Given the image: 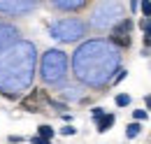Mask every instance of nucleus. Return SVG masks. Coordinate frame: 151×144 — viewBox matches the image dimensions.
I'll list each match as a JSON object with an SVG mask.
<instances>
[{"label":"nucleus","instance_id":"1","mask_svg":"<svg viewBox=\"0 0 151 144\" xmlns=\"http://www.w3.org/2000/svg\"><path fill=\"white\" fill-rule=\"evenodd\" d=\"M72 74L79 84L102 89L112 81V74L121 68V51L107 40H88L72 54Z\"/></svg>","mask_w":151,"mask_h":144},{"label":"nucleus","instance_id":"2","mask_svg":"<svg viewBox=\"0 0 151 144\" xmlns=\"http://www.w3.org/2000/svg\"><path fill=\"white\" fill-rule=\"evenodd\" d=\"M37 49L28 40H17L0 51V93L19 95L35 79Z\"/></svg>","mask_w":151,"mask_h":144},{"label":"nucleus","instance_id":"3","mask_svg":"<svg viewBox=\"0 0 151 144\" xmlns=\"http://www.w3.org/2000/svg\"><path fill=\"white\" fill-rule=\"evenodd\" d=\"M70 72V58L63 49H47L40 58V77L44 84L63 89Z\"/></svg>","mask_w":151,"mask_h":144},{"label":"nucleus","instance_id":"4","mask_svg":"<svg viewBox=\"0 0 151 144\" xmlns=\"http://www.w3.org/2000/svg\"><path fill=\"white\" fill-rule=\"evenodd\" d=\"M123 19V5L121 2H98L93 5V12L88 19V28L93 30H112L114 26Z\"/></svg>","mask_w":151,"mask_h":144},{"label":"nucleus","instance_id":"5","mask_svg":"<svg viewBox=\"0 0 151 144\" xmlns=\"http://www.w3.org/2000/svg\"><path fill=\"white\" fill-rule=\"evenodd\" d=\"M86 30H88V26L77 17H63L49 26V35L54 40H58V42H63V44L79 42L81 37L86 35Z\"/></svg>","mask_w":151,"mask_h":144},{"label":"nucleus","instance_id":"6","mask_svg":"<svg viewBox=\"0 0 151 144\" xmlns=\"http://www.w3.org/2000/svg\"><path fill=\"white\" fill-rule=\"evenodd\" d=\"M40 2L33 0H0V12L7 17H26L28 12H35Z\"/></svg>","mask_w":151,"mask_h":144},{"label":"nucleus","instance_id":"7","mask_svg":"<svg viewBox=\"0 0 151 144\" xmlns=\"http://www.w3.org/2000/svg\"><path fill=\"white\" fill-rule=\"evenodd\" d=\"M17 40H19V30H17L12 23L0 21V51H2V49H7L9 44H14Z\"/></svg>","mask_w":151,"mask_h":144},{"label":"nucleus","instance_id":"8","mask_svg":"<svg viewBox=\"0 0 151 144\" xmlns=\"http://www.w3.org/2000/svg\"><path fill=\"white\" fill-rule=\"evenodd\" d=\"M54 9H63V12H81L84 7H88L86 0H54L51 2Z\"/></svg>","mask_w":151,"mask_h":144},{"label":"nucleus","instance_id":"9","mask_svg":"<svg viewBox=\"0 0 151 144\" xmlns=\"http://www.w3.org/2000/svg\"><path fill=\"white\" fill-rule=\"evenodd\" d=\"M60 98H63L65 105H68V100L81 102L84 100V91H81V86H65V89H60Z\"/></svg>","mask_w":151,"mask_h":144},{"label":"nucleus","instance_id":"10","mask_svg":"<svg viewBox=\"0 0 151 144\" xmlns=\"http://www.w3.org/2000/svg\"><path fill=\"white\" fill-rule=\"evenodd\" d=\"M132 28H135L132 19H130V17H123V19H121V21H119V23L112 28V35H130Z\"/></svg>","mask_w":151,"mask_h":144},{"label":"nucleus","instance_id":"11","mask_svg":"<svg viewBox=\"0 0 151 144\" xmlns=\"http://www.w3.org/2000/svg\"><path fill=\"white\" fill-rule=\"evenodd\" d=\"M112 47H116L119 51L121 49H130V44H132V37L130 35H109V40H107Z\"/></svg>","mask_w":151,"mask_h":144},{"label":"nucleus","instance_id":"12","mask_svg":"<svg viewBox=\"0 0 151 144\" xmlns=\"http://www.w3.org/2000/svg\"><path fill=\"white\" fill-rule=\"evenodd\" d=\"M114 123H116V116H114V114H105L102 119L95 121V130H98V132H107Z\"/></svg>","mask_w":151,"mask_h":144},{"label":"nucleus","instance_id":"13","mask_svg":"<svg viewBox=\"0 0 151 144\" xmlns=\"http://www.w3.org/2000/svg\"><path fill=\"white\" fill-rule=\"evenodd\" d=\"M35 135L42 137V140H49V142H51L54 135H56V130H54L51 126H47V123H42V126H37V132H35Z\"/></svg>","mask_w":151,"mask_h":144},{"label":"nucleus","instance_id":"14","mask_svg":"<svg viewBox=\"0 0 151 144\" xmlns=\"http://www.w3.org/2000/svg\"><path fill=\"white\" fill-rule=\"evenodd\" d=\"M139 132H142V123H135V121H132V123L126 126V140H135Z\"/></svg>","mask_w":151,"mask_h":144},{"label":"nucleus","instance_id":"15","mask_svg":"<svg viewBox=\"0 0 151 144\" xmlns=\"http://www.w3.org/2000/svg\"><path fill=\"white\" fill-rule=\"evenodd\" d=\"M114 102H116V107H128L132 102V98L128 95V93H119L116 98H114Z\"/></svg>","mask_w":151,"mask_h":144},{"label":"nucleus","instance_id":"16","mask_svg":"<svg viewBox=\"0 0 151 144\" xmlns=\"http://www.w3.org/2000/svg\"><path fill=\"white\" fill-rule=\"evenodd\" d=\"M149 119V112L147 109H132V121L135 123H142V121H147Z\"/></svg>","mask_w":151,"mask_h":144},{"label":"nucleus","instance_id":"17","mask_svg":"<svg viewBox=\"0 0 151 144\" xmlns=\"http://www.w3.org/2000/svg\"><path fill=\"white\" fill-rule=\"evenodd\" d=\"M47 107H51V109H58V112H63V114H65V109H68V105H65L63 100H54V98H49V102H47Z\"/></svg>","mask_w":151,"mask_h":144},{"label":"nucleus","instance_id":"18","mask_svg":"<svg viewBox=\"0 0 151 144\" xmlns=\"http://www.w3.org/2000/svg\"><path fill=\"white\" fill-rule=\"evenodd\" d=\"M60 135H63V137H72V135H77V128L72 126V123H68V126L60 128Z\"/></svg>","mask_w":151,"mask_h":144},{"label":"nucleus","instance_id":"19","mask_svg":"<svg viewBox=\"0 0 151 144\" xmlns=\"http://www.w3.org/2000/svg\"><path fill=\"white\" fill-rule=\"evenodd\" d=\"M139 9H142V17H144V19H151V2H149V0L139 2Z\"/></svg>","mask_w":151,"mask_h":144},{"label":"nucleus","instance_id":"20","mask_svg":"<svg viewBox=\"0 0 151 144\" xmlns=\"http://www.w3.org/2000/svg\"><path fill=\"white\" fill-rule=\"evenodd\" d=\"M105 114H107V112H105V107H98V105H95V107H91V116H93V121L102 119Z\"/></svg>","mask_w":151,"mask_h":144},{"label":"nucleus","instance_id":"21","mask_svg":"<svg viewBox=\"0 0 151 144\" xmlns=\"http://www.w3.org/2000/svg\"><path fill=\"white\" fill-rule=\"evenodd\" d=\"M126 74H128V70L119 68V70H116V74H114V79H112V84H119V81H123V79H126Z\"/></svg>","mask_w":151,"mask_h":144},{"label":"nucleus","instance_id":"22","mask_svg":"<svg viewBox=\"0 0 151 144\" xmlns=\"http://www.w3.org/2000/svg\"><path fill=\"white\" fill-rule=\"evenodd\" d=\"M139 28H142V33H151V19H142Z\"/></svg>","mask_w":151,"mask_h":144},{"label":"nucleus","instance_id":"23","mask_svg":"<svg viewBox=\"0 0 151 144\" xmlns=\"http://www.w3.org/2000/svg\"><path fill=\"white\" fill-rule=\"evenodd\" d=\"M142 47H144V51L151 49V33H144V35H142Z\"/></svg>","mask_w":151,"mask_h":144},{"label":"nucleus","instance_id":"24","mask_svg":"<svg viewBox=\"0 0 151 144\" xmlns=\"http://www.w3.org/2000/svg\"><path fill=\"white\" fill-rule=\"evenodd\" d=\"M7 142L9 144H21V142H26V137H21V135H9Z\"/></svg>","mask_w":151,"mask_h":144},{"label":"nucleus","instance_id":"25","mask_svg":"<svg viewBox=\"0 0 151 144\" xmlns=\"http://www.w3.org/2000/svg\"><path fill=\"white\" fill-rule=\"evenodd\" d=\"M30 144H51V142H49V140H42L37 135H33V137H30Z\"/></svg>","mask_w":151,"mask_h":144},{"label":"nucleus","instance_id":"26","mask_svg":"<svg viewBox=\"0 0 151 144\" xmlns=\"http://www.w3.org/2000/svg\"><path fill=\"white\" fill-rule=\"evenodd\" d=\"M60 116H63V121H68V123H72V114H68V112H65V114H60Z\"/></svg>","mask_w":151,"mask_h":144},{"label":"nucleus","instance_id":"27","mask_svg":"<svg viewBox=\"0 0 151 144\" xmlns=\"http://www.w3.org/2000/svg\"><path fill=\"white\" fill-rule=\"evenodd\" d=\"M128 7H130V12H137V9H139V2H130Z\"/></svg>","mask_w":151,"mask_h":144},{"label":"nucleus","instance_id":"28","mask_svg":"<svg viewBox=\"0 0 151 144\" xmlns=\"http://www.w3.org/2000/svg\"><path fill=\"white\" fill-rule=\"evenodd\" d=\"M144 105L151 109V93H149V95H144Z\"/></svg>","mask_w":151,"mask_h":144}]
</instances>
